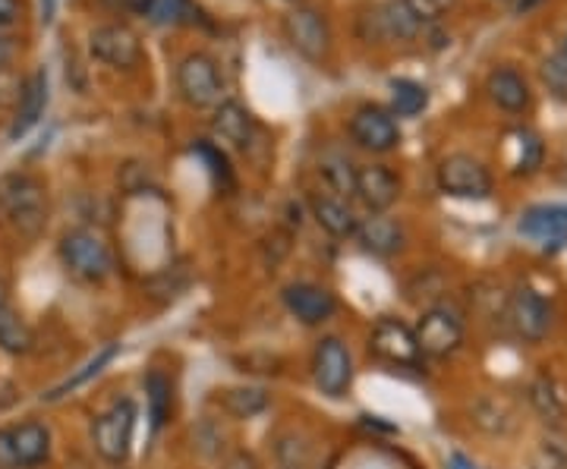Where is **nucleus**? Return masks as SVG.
<instances>
[{
	"label": "nucleus",
	"mask_w": 567,
	"mask_h": 469,
	"mask_svg": "<svg viewBox=\"0 0 567 469\" xmlns=\"http://www.w3.org/2000/svg\"><path fill=\"white\" fill-rule=\"evenodd\" d=\"M0 211L22 237H39L48 225V186L35 174H7L0 177Z\"/></svg>",
	"instance_id": "1"
},
{
	"label": "nucleus",
	"mask_w": 567,
	"mask_h": 469,
	"mask_svg": "<svg viewBox=\"0 0 567 469\" xmlns=\"http://www.w3.org/2000/svg\"><path fill=\"white\" fill-rule=\"evenodd\" d=\"M58 256H61L63 268L82 284H104L114 271L111 246L89 227L66 230L61 237V246H58Z\"/></svg>",
	"instance_id": "2"
},
{
	"label": "nucleus",
	"mask_w": 567,
	"mask_h": 469,
	"mask_svg": "<svg viewBox=\"0 0 567 469\" xmlns=\"http://www.w3.org/2000/svg\"><path fill=\"white\" fill-rule=\"evenodd\" d=\"M136 419H140V409L130 397H123V400H114L92 423V445H95L102 460H107V463H126L130 460Z\"/></svg>",
	"instance_id": "3"
},
{
	"label": "nucleus",
	"mask_w": 567,
	"mask_h": 469,
	"mask_svg": "<svg viewBox=\"0 0 567 469\" xmlns=\"http://www.w3.org/2000/svg\"><path fill=\"white\" fill-rule=\"evenodd\" d=\"M177 92L189 107L205 111V107H218L224 102V76L221 66L215 58H208L203 51H193L177 63Z\"/></svg>",
	"instance_id": "4"
},
{
	"label": "nucleus",
	"mask_w": 567,
	"mask_h": 469,
	"mask_svg": "<svg viewBox=\"0 0 567 469\" xmlns=\"http://www.w3.org/2000/svg\"><path fill=\"white\" fill-rule=\"evenodd\" d=\"M51 460V429L44 423H20L0 429V469H39Z\"/></svg>",
	"instance_id": "5"
},
{
	"label": "nucleus",
	"mask_w": 567,
	"mask_h": 469,
	"mask_svg": "<svg viewBox=\"0 0 567 469\" xmlns=\"http://www.w3.org/2000/svg\"><path fill=\"white\" fill-rule=\"evenodd\" d=\"M284 39L290 41V48L297 54H303L306 61L322 63L331 51V29L319 10L312 7H293L284 17Z\"/></svg>",
	"instance_id": "6"
},
{
	"label": "nucleus",
	"mask_w": 567,
	"mask_h": 469,
	"mask_svg": "<svg viewBox=\"0 0 567 469\" xmlns=\"http://www.w3.org/2000/svg\"><path fill=\"white\" fill-rule=\"evenodd\" d=\"M312 378L324 397H344L353 385V356L341 337H322L312 350Z\"/></svg>",
	"instance_id": "7"
},
{
	"label": "nucleus",
	"mask_w": 567,
	"mask_h": 469,
	"mask_svg": "<svg viewBox=\"0 0 567 469\" xmlns=\"http://www.w3.org/2000/svg\"><path fill=\"white\" fill-rule=\"evenodd\" d=\"M413 334H416V344H420L423 356L445 359V356H454L464 344V322L447 306H429Z\"/></svg>",
	"instance_id": "8"
},
{
	"label": "nucleus",
	"mask_w": 567,
	"mask_h": 469,
	"mask_svg": "<svg viewBox=\"0 0 567 469\" xmlns=\"http://www.w3.org/2000/svg\"><path fill=\"white\" fill-rule=\"evenodd\" d=\"M439 189L454 199H488L492 196V174L473 155H447L439 164Z\"/></svg>",
	"instance_id": "9"
},
{
	"label": "nucleus",
	"mask_w": 567,
	"mask_h": 469,
	"mask_svg": "<svg viewBox=\"0 0 567 469\" xmlns=\"http://www.w3.org/2000/svg\"><path fill=\"white\" fill-rule=\"evenodd\" d=\"M369 350L388 366L416 368L423 363V353H420L413 327L404 325L401 319H391V315L375 322L372 334H369Z\"/></svg>",
	"instance_id": "10"
},
{
	"label": "nucleus",
	"mask_w": 567,
	"mask_h": 469,
	"mask_svg": "<svg viewBox=\"0 0 567 469\" xmlns=\"http://www.w3.org/2000/svg\"><path fill=\"white\" fill-rule=\"evenodd\" d=\"M507 322L517 331V337H524L527 344L546 341L551 331V306L543 293H536L533 286H517L507 296Z\"/></svg>",
	"instance_id": "11"
},
{
	"label": "nucleus",
	"mask_w": 567,
	"mask_h": 469,
	"mask_svg": "<svg viewBox=\"0 0 567 469\" xmlns=\"http://www.w3.org/2000/svg\"><path fill=\"white\" fill-rule=\"evenodd\" d=\"M420 29L423 22L406 7V0H385L360 20V35L365 41H410L420 35Z\"/></svg>",
	"instance_id": "12"
},
{
	"label": "nucleus",
	"mask_w": 567,
	"mask_h": 469,
	"mask_svg": "<svg viewBox=\"0 0 567 469\" xmlns=\"http://www.w3.org/2000/svg\"><path fill=\"white\" fill-rule=\"evenodd\" d=\"M350 136L353 143L365 148V152H375V155H385L394 152L401 145V126L394 121V114L379 107V104H363L353 117H350Z\"/></svg>",
	"instance_id": "13"
},
{
	"label": "nucleus",
	"mask_w": 567,
	"mask_h": 469,
	"mask_svg": "<svg viewBox=\"0 0 567 469\" xmlns=\"http://www.w3.org/2000/svg\"><path fill=\"white\" fill-rule=\"evenodd\" d=\"M89 51L99 63H107L114 70H133L142 61V41L140 35L123 25V22H111V25H99L89 35Z\"/></svg>",
	"instance_id": "14"
},
{
	"label": "nucleus",
	"mask_w": 567,
	"mask_h": 469,
	"mask_svg": "<svg viewBox=\"0 0 567 469\" xmlns=\"http://www.w3.org/2000/svg\"><path fill=\"white\" fill-rule=\"evenodd\" d=\"M281 300L284 309L306 327H319L338 315V296L322 284H309V281L287 284L284 286Z\"/></svg>",
	"instance_id": "15"
},
{
	"label": "nucleus",
	"mask_w": 567,
	"mask_h": 469,
	"mask_svg": "<svg viewBox=\"0 0 567 469\" xmlns=\"http://www.w3.org/2000/svg\"><path fill=\"white\" fill-rule=\"evenodd\" d=\"M353 196L372 211V215H385L391 205L401 199V180L388 164H365L357 167V186Z\"/></svg>",
	"instance_id": "16"
},
{
	"label": "nucleus",
	"mask_w": 567,
	"mask_h": 469,
	"mask_svg": "<svg viewBox=\"0 0 567 469\" xmlns=\"http://www.w3.org/2000/svg\"><path fill=\"white\" fill-rule=\"evenodd\" d=\"M44 107H48V73L44 70H35L29 73L20 88V102H17V111H13V121H10V143H20L22 136H29L39 121L44 117Z\"/></svg>",
	"instance_id": "17"
},
{
	"label": "nucleus",
	"mask_w": 567,
	"mask_h": 469,
	"mask_svg": "<svg viewBox=\"0 0 567 469\" xmlns=\"http://www.w3.org/2000/svg\"><path fill=\"white\" fill-rule=\"evenodd\" d=\"M520 233L543 243V249H561L567 243V205H536L520 218Z\"/></svg>",
	"instance_id": "18"
},
{
	"label": "nucleus",
	"mask_w": 567,
	"mask_h": 469,
	"mask_svg": "<svg viewBox=\"0 0 567 469\" xmlns=\"http://www.w3.org/2000/svg\"><path fill=\"white\" fill-rule=\"evenodd\" d=\"M212 133L221 145L230 148H249L252 136H256V117L249 114V107L240 102H221L215 107V117H212Z\"/></svg>",
	"instance_id": "19"
},
{
	"label": "nucleus",
	"mask_w": 567,
	"mask_h": 469,
	"mask_svg": "<svg viewBox=\"0 0 567 469\" xmlns=\"http://www.w3.org/2000/svg\"><path fill=\"white\" fill-rule=\"evenodd\" d=\"M357 243L363 252L369 256H379V259H391V256H398L401 249H404L406 237H404V227L398 225L394 218H388V215H372V218H365L357 227Z\"/></svg>",
	"instance_id": "20"
},
{
	"label": "nucleus",
	"mask_w": 567,
	"mask_h": 469,
	"mask_svg": "<svg viewBox=\"0 0 567 469\" xmlns=\"http://www.w3.org/2000/svg\"><path fill=\"white\" fill-rule=\"evenodd\" d=\"M486 92L488 98L498 104L502 111H507V114H524V111H529V104H533L529 82L517 70H511V66H498V70L488 73Z\"/></svg>",
	"instance_id": "21"
},
{
	"label": "nucleus",
	"mask_w": 567,
	"mask_h": 469,
	"mask_svg": "<svg viewBox=\"0 0 567 469\" xmlns=\"http://www.w3.org/2000/svg\"><path fill=\"white\" fill-rule=\"evenodd\" d=\"M312 218H316V225L322 227L324 233H331V237H338V240H347V237H353L357 233V227H360V218H357V211L350 208L347 199L341 196H312Z\"/></svg>",
	"instance_id": "22"
},
{
	"label": "nucleus",
	"mask_w": 567,
	"mask_h": 469,
	"mask_svg": "<svg viewBox=\"0 0 567 469\" xmlns=\"http://www.w3.org/2000/svg\"><path fill=\"white\" fill-rule=\"evenodd\" d=\"M117 353H121V344H104V347L99 350V353H95V356H92L89 363H82V366L76 368V372H73L70 378H63L58 388L48 390V394H44V400H48V404H54V400H63L66 394L80 390L82 385H89V382H92V378H95L99 372H104V368H107L111 363H114V359H117Z\"/></svg>",
	"instance_id": "23"
},
{
	"label": "nucleus",
	"mask_w": 567,
	"mask_h": 469,
	"mask_svg": "<svg viewBox=\"0 0 567 469\" xmlns=\"http://www.w3.org/2000/svg\"><path fill=\"white\" fill-rule=\"evenodd\" d=\"M35 347V331L13 306L0 309V350L10 356H25Z\"/></svg>",
	"instance_id": "24"
},
{
	"label": "nucleus",
	"mask_w": 567,
	"mask_h": 469,
	"mask_svg": "<svg viewBox=\"0 0 567 469\" xmlns=\"http://www.w3.org/2000/svg\"><path fill=\"white\" fill-rule=\"evenodd\" d=\"M130 7L152 25H181L196 17L193 0H130Z\"/></svg>",
	"instance_id": "25"
},
{
	"label": "nucleus",
	"mask_w": 567,
	"mask_h": 469,
	"mask_svg": "<svg viewBox=\"0 0 567 469\" xmlns=\"http://www.w3.org/2000/svg\"><path fill=\"white\" fill-rule=\"evenodd\" d=\"M145 404H148L152 429L158 431L171 419V409H174V388H171V378L162 368H152L145 378Z\"/></svg>",
	"instance_id": "26"
},
{
	"label": "nucleus",
	"mask_w": 567,
	"mask_h": 469,
	"mask_svg": "<svg viewBox=\"0 0 567 469\" xmlns=\"http://www.w3.org/2000/svg\"><path fill=\"white\" fill-rule=\"evenodd\" d=\"M529 404H533V409L543 416V423H548V426H561V423H565V397H561V390H558V385H555L548 375H539V378L529 385Z\"/></svg>",
	"instance_id": "27"
},
{
	"label": "nucleus",
	"mask_w": 567,
	"mask_h": 469,
	"mask_svg": "<svg viewBox=\"0 0 567 469\" xmlns=\"http://www.w3.org/2000/svg\"><path fill=\"white\" fill-rule=\"evenodd\" d=\"M470 416L488 435H507L514 429V409L507 407L502 397H480L470 409Z\"/></svg>",
	"instance_id": "28"
},
{
	"label": "nucleus",
	"mask_w": 567,
	"mask_h": 469,
	"mask_svg": "<svg viewBox=\"0 0 567 469\" xmlns=\"http://www.w3.org/2000/svg\"><path fill=\"white\" fill-rule=\"evenodd\" d=\"M271 397L262 388H227L221 394V409L230 419H252L265 413Z\"/></svg>",
	"instance_id": "29"
},
{
	"label": "nucleus",
	"mask_w": 567,
	"mask_h": 469,
	"mask_svg": "<svg viewBox=\"0 0 567 469\" xmlns=\"http://www.w3.org/2000/svg\"><path fill=\"white\" fill-rule=\"evenodd\" d=\"M429 104V88L413 80L391 82V114L394 117H416Z\"/></svg>",
	"instance_id": "30"
},
{
	"label": "nucleus",
	"mask_w": 567,
	"mask_h": 469,
	"mask_svg": "<svg viewBox=\"0 0 567 469\" xmlns=\"http://www.w3.org/2000/svg\"><path fill=\"white\" fill-rule=\"evenodd\" d=\"M319 174H322V180L328 186H331V192L334 196H353V186H357V167L347 161V158H341V155H328V158H322V164H319Z\"/></svg>",
	"instance_id": "31"
},
{
	"label": "nucleus",
	"mask_w": 567,
	"mask_h": 469,
	"mask_svg": "<svg viewBox=\"0 0 567 469\" xmlns=\"http://www.w3.org/2000/svg\"><path fill=\"white\" fill-rule=\"evenodd\" d=\"M193 152L208 164V174H212L215 186H221V189H230V186H234V167H230V161H227V155H224L221 145L205 143L203 139V143L193 145Z\"/></svg>",
	"instance_id": "32"
},
{
	"label": "nucleus",
	"mask_w": 567,
	"mask_h": 469,
	"mask_svg": "<svg viewBox=\"0 0 567 469\" xmlns=\"http://www.w3.org/2000/svg\"><path fill=\"white\" fill-rule=\"evenodd\" d=\"M278 460L284 469H306L312 460V445L306 441L303 435L287 431L278 438Z\"/></svg>",
	"instance_id": "33"
},
{
	"label": "nucleus",
	"mask_w": 567,
	"mask_h": 469,
	"mask_svg": "<svg viewBox=\"0 0 567 469\" xmlns=\"http://www.w3.org/2000/svg\"><path fill=\"white\" fill-rule=\"evenodd\" d=\"M539 76H543V85L548 88V95L555 102L567 104V58L558 51V54H548L543 66H539Z\"/></svg>",
	"instance_id": "34"
},
{
	"label": "nucleus",
	"mask_w": 567,
	"mask_h": 469,
	"mask_svg": "<svg viewBox=\"0 0 567 469\" xmlns=\"http://www.w3.org/2000/svg\"><path fill=\"white\" fill-rule=\"evenodd\" d=\"M543 139L536 133H520V158H517V174H533L543 164Z\"/></svg>",
	"instance_id": "35"
},
{
	"label": "nucleus",
	"mask_w": 567,
	"mask_h": 469,
	"mask_svg": "<svg viewBox=\"0 0 567 469\" xmlns=\"http://www.w3.org/2000/svg\"><path fill=\"white\" fill-rule=\"evenodd\" d=\"M457 0H406V7L420 17V22H435L445 17Z\"/></svg>",
	"instance_id": "36"
},
{
	"label": "nucleus",
	"mask_w": 567,
	"mask_h": 469,
	"mask_svg": "<svg viewBox=\"0 0 567 469\" xmlns=\"http://www.w3.org/2000/svg\"><path fill=\"white\" fill-rule=\"evenodd\" d=\"M25 17V3L22 0H0V32L13 29Z\"/></svg>",
	"instance_id": "37"
},
{
	"label": "nucleus",
	"mask_w": 567,
	"mask_h": 469,
	"mask_svg": "<svg viewBox=\"0 0 567 469\" xmlns=\"http://www.w3.org/2000/svg\"><path fill=\"white\" fill-rule=\"evenodd\" d=\"M533 469H567V450L555 448V445H546L536 457V467Z\"/></svg>",
	"instance_id": "38"
},
{
	"label": "nucleus",
	"mask_w": 567,
	"mask_h": 469,
	"mask_svg": "<svg viewBox=\"0 0 567 469\" xmlns=\"http://www.w3.org/2000/svg\"><path fill=\"white\" fill-rule=\"evenodd\" d=\"M13 61H17V39L7 35V32H0V73Z\"/></svg>",
	"instance_id": "39"
},
{
	"label": "nucleus",
	"mask_w": 567,
	"mask_h": 469,
	"mask_svg": "<svg viewBox=\"0 0 567 469\" xmlns=\"http://www.w3.org/2000/svg\"><path fill=\"white\" fill-rule=\"evenodd\" d=\"M224 469H259V463H256V457H252V454H246V450H234V454H227Z\"/></svg>",
	"instance_id": "40"
},
{
	"label": "nucleus",
	"mask_w": 567,
	"mask_h": 469,
	"mask_svg": "<svg viewBox=\"0 0 567 469\" xmlns=\"http://www.w3.org/2000/svg\"><path fill=\"white\" fill-rule=\"evenodd\" d=\"M451 467H457V469H476L473 467V463H466L464 457H461V454H454V457H451Z\"/></svg>",
	"instance_id": "41"
},
{
	"label": "nucleus",
	"mask_w": 567,
	"mask_h": 469,
	"mask_svg": "<svg viewBox=\"0 0 567 469\" xmlns=\"http://www.w3.org/2000/svg\"><path fill=\"white\" fill-rule=\"evenodd\" d=\"M3 306H10V303H7V284H3V278H0V309Z\"/></svg>",
	"instance_id": "42"
},
{
	"label": "nucleus",
	"mask_w": 567,
	"mask_h": 469,
	"mask_svg": "<svg viewBox=\"0 0 567 469\" xmlns=\"http://www.w3.org/2000/svg\"><path fill=\"white\" fill-rule=\"evenodd\" d=\"M533 3H539V0H517V7H520V10H529Z\"/></svg>",
	"instance_id": "43"
},
{
	"label": "nucleus",
	"mask_w": 567,
	"mask_h": 469,
	"mask_svg": "<svg viewBox=\"0 0 567 469\" xmlns=\"http://www.w3.org/2000/svg\"><path fill=\"white\" fill-rule=\"evenodd\" d=\"M561 54H565V58H567V35H565V48H561Z\"/></svg>",
	"instance_id": "44"
}]
</instances>
